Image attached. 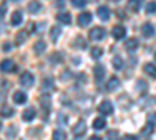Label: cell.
Returning <instances> with one entry per match:
<instances>
[{"label":"cell","instance_id":"20","mask_svg":"<svg viewBox=\"0 0 156 140\" xmlns=\"http://www.w3.org/2000/svg\"><path fill=\"white\" fill-rule=\"evenodd\" d=\"M39 9H41V3H39V2H36V0H31V2H30V5H28V11L34 14V12H37Z\"/></svg>","mask_w":156,"mask_h":140},{"label":"cell","instance_id":"38","mask_svg":"<svg viewBox=\"0 0 156 140\" xmlns=\"http://www.w3.org/2000/svg\"><path fill=\"white\" fill-rule=\"evenodd\" d=\"M33 28H34V23H30V25H28V31H30V33H31V31H34Z\"/></svg>","mask_w":156,"mask_h":140},{"label":"cell","instance_id":"2","mask_svg":"<svg viewBox=\"0 0 156 140\" xmlns=\"http://www.w3.org/2000/svg\"><path fill=\"white\" fill-rule=\"evenodd\" d=\"M89 37L92 41H101L103 37H105V30L103 28H100V27H95V28H92L90 30V33H89Z\"/></svg>","mask_w":156,"mask_h":140},{"label":"cell","instance_id":"10","mask_svg":"<svg viewBox=\"0 0 156 140\" xmlns=\"http://www.w3.org/2000/svg\"><path fill=\"white\" fill-rule=\"evenodd\" d=\"M34 117H36V111H34L33 108L25 109V111H23V114H22V118H23V121H31Z\"/></svg>","mask_w":156,"mask_h":140},{"label":"cell","instance_id":"11","mask_svg":"<svg viewBox=\"0 0 156 140\" xmlns=\"http://www.w3.org/2000/svg\"><path fill=\"white\" fill-rule=\"evenodd\" d=\"M125 33H126V30L123 27H120V25H117V27L112 28V36L115 37V39H122V37H125Z\"/></svg>","mask_w":156,"mask_h":140},{"label":"cell","instance_id":"14","mask_svg":"<svg viewBox=\"0 0 156 140\" xmlns=\"http://www.w3.org/2000/svg\"><path fill=\"white\" fill-rule=\"evenodd\" d=\"M144 72L147 75H150L151 78H156V66L154 64H150V62H148V64H145L144 66Z\"/></svg>","mask_w":156,"mask_h":140},{"label":"cell","instance_id":"21","mask_svg":"<svg viewBox=\"0 0 156 140\" xmlns=\"http://www.w3.org/2000/svg\"><path fill=\"white\" fill-rule=\"evenodd\" d=\"M112 67H114L115 70H120V69L123 67V61H122L120 56H114V59H112Z\"/></svg>","mask_w":156,"mask_h":140},{"label":"cell","instance_id":"15","mask_svg":"<svg viewBox=\"0 0 156 140\" xmlns=\"http://www.w3.org/2000/svg\"><path fill=\"white\" fill-rule=\"evenodd\" d=\"M125 47H126V50H129V52H133V50H136V48L139 47V42H137V39L131 37V39H128V41L125 42Z\"/></svg>","mask_w":156,"mask_h":140},{"label":"cell","instance_id":"23","mask_svg":"<svg viewBox=\"0 0 156 140\" xmlns=\"http://www.w3.org/2000/svg\"><path fill=\"white\" fill-rule=\"evenodd\" d=\"M53 87H55V86H53V81H51V80H44V83H42V90H44L45 94L50 92Z\"/></svg>","mask_w":156,"mask_h":140},{"label":"cell","instance_id":"22","mask_svg":"<svg viewBox=\"0 0 156 140\" xmlns=\"http://www.w3.org/2000/svg\"><path fill=\"white\" fill-rule=\"evenodd\" d=\"M25 41H27V33H25V31H19L17 36H16V44L17 45H22Z\"/></svg>","mask_w":156,"mask_h":140},{"label":"cell","instance_id":"25","mask_svg":"<svg viewBox=\"0 0 156 140\" xmlns=\"http://www.w3.org/2000/svg\"><path fill=\"white\" fill-rule=\"evenodd\" d=\"M33 50L39 55V53H42L44 50H45V42H42V41H39V42H36L34 44V47H33Z\"/></svg>","mask_w":156,"mask_h":140},{"label":"cell","instance_id":"9","mask_svg":"<svg viewBox=\"0 0 156 140\" xmlns=\"http://www.w3.org/2000/svg\"><path fill=\"white\" fill-rule=\"evenodd\" d=\"M97 14H98V17H100L101 20H108V19H109V14H111V11H109L108 6H98Z\"/></svg>","mask_w":156,"mask_h":140},{"label":"cell","instance_id":"31","mask_svg":"<svg viewBox=\"0 0 156 140\" xmlns=\"http://www.w3.org/2000/svg\"><path fill=\"white\" fill-rule=\"evenodd\" d=\"M72 5L76 8H83L86 5V0H72Z\"/></svg>","mask_w":156,"mask_h":140},{"label":"cell","instance_id":"24","mask_svg":"<svg viewBox=\"0 0 156 140\" xmlns=\"http://www.w3.org/2000/svg\"><path fill=\"white\" fill-rule=\"evenodd\" d=\"M0 112H2V115L3 117H12V114H14V111H12V108L9 106H2V109H0Z\"/></svg>","mask_w":156,"mask_h":140},{"label":"cell","instance_id":"30","mask_svg":"<svg viewBox=\"0 0 156 140\" xmlns=\"http://www.w3.org/2000/svg\"><path fill=\"white\" fill-rule=\"evenodd\" d=\"M108 140H119V132L117 131H109L108 132Z\"/></svg>","mask_w":156,"mask_h":140},{"label":"cell","instance_id":"34","mask_svg":"<svg viewBox=\"0 0 156 140\" xmlns=\"http://www.w3.org/2000/svg\"><path fill=\"white\" fill-rule=\"evenodd\" d=\"M148 125H156V114H150L148 115Z\"/></svg>","mask_w":156,"mask_h":140},{"label":"cell","instance_id":"7","mask_svg":"<svg viewBox=\"0 0 156 140\" xmlns=\"http://www.w3.org/2000/svg\"><path fill=\"white\" fill-rule=\"evenodd\" d=\"M12 100H14L16 104H23L25 101H27V95H25V92L16 90L14 94H12Z\"/></svg>","mask_w":156,"mask_h":140},{"label":"cell","instance_id":"29","mask_svg":"<svg viewBox=\"0 0 156 140\" xmlns=\"http://www.w3.org/2000/svg\"><path fill=\"white\" fill-rule=\"evenodd\" d=\"M145 11H147V14H153V12H156V2H150V3H147Z\"/></svg>","mask_w":156,"mask_h":140},{"label":"cell","instance_id":"13","mask_svg":"<svg viewBox=\"0 0 156 140\" xmlns=\"http://www.w3.org/2000/svg\"><path fill=\"white\" fill-rule=\"evenodd\" d=\"M94 75H95L97 81H101L103 76H105V67H103V66H95L94 67Z\"/></svg>","mask_w":156,"mask_h":140},{"label":"cell","instance_id":"17","mask_svg":"<svg viewBox=\"0 0 156 140\" xmlns=\"http://www.w3.org/2000/svg\"><path fill=\"white\" fill-rule=\"evenodd\" d=\"M92 126H94V129L98 131V129H103V128H105V126H106V121H105V118H103V117H98V118L94 120Z\"/></svg>","mask_w":156,"mask_h":140},{"label":"cell","instance_id":"6","mask_svg":"<svg viewBox=\"0 0 156 140\" xmlns=\"http://www.w3.org/2000/svg\"><path fill=\"white\" fill-rule=\"evenodd\" d=\"M0 70L2 72H12L14 70V62H12L11 59H3L2 62H0Z\"/></svg>","mask_w":156,"mask_h":140},{"label":"cell","instance_id":"5","mask_svg":"<svg viewBox=\"0 0 156 140\" xmlns=\"http://www.w3.org/2000/svg\"><path fill=\"white\" fill-rule=\"evenodd\" d=\"M92 20V16H90V12H81L80 16H78V23L81 25V27H87Z\"/></svg>","mask_w":156,"mask_h":140},{"label":"cell","instance_id":"27","mask_svg":"<svg viewBox=\"0 0 156 140\" xmlns=\"http://www.w3.org/2000/svg\"><path fill=\"white\" fill-rule=\"evenodd\" d=\"M53 138L55 140H66V132H64L62 129H56L53 132Z\"/></svg>","mask_w":156,"mask_h":140},{"label":"cell","instance_id":"36","mask_svg":"<svg viewBox=\"0 0 156 140\" xmlns=\"http://www.w3.org/2000/svg\"><path fill=\"white\" fill-rule=\"evenodd\" d=\"M58 59H61L59 53H53V58H51V61H58Z\"/></svg>","mask_w":156,"mask_h":140},{"label":"cell","instance_id":"1","mask_svg":"<svg viewBox=\"0 0 156 140\" xmlns=\"http://www.w3.org/2000/svg\"><path fill=\"white\" fill-rule=\"evenodd\" d=\"M112 111H114V108H112L111 101H101L98 106V112L103 114V115H109V114H112Z\"/></svg>","mask_w":156,"mask_h":140},{"label":"cell","instance_id":"16","mask_svg":"<svg viewBox=\"0 0 156 140\" xmlns=\"http://www.w3.org/2000/svg\"><path fill=\"white\" fill-rule=\"evenodd\" d=\"M56 19H58L59 22H62V23H66V25H69V23L72 22V19H70V14H69V12H59V14L56 16Z\"/></svg>","mask_w":156,"mask_h":140},{"label":"cell","instance_id":"3","mask_svg":"<svg viewBox=\"0 0 156 140\" xmlns=\"http://www.w3.org/2000/svg\"><path fill=\"white\" fill-rule=\"evenodd\" d=\"M34 83V78H33V75L30 72H25L22 76H20V84L25 86V87H31Z\"/></svg>","mask_w":156,"mask_h":140},{"label":"cell","instance_id":"19","mask_svg":"<svg viewBox=\"0 0 156 140\" xmlns=\"http://www.w3.org/2000/svg\"><path fill=\"white\" fill-rule=\"evenodd\" d=\"M20 22H22L20 11H14V12H12V16H11V25H19Z\"/></svg>","mask_w":156,"mask_h":140},{"label":"cell","instance_id":"37","mask_svg":"<svg viewBox=\"0 0 156 140\" xmlns=\"http://www.w3.org/2000/svg\"><path fill=\"white\" fill-rule=\"evenodd\" d=\"M56 6H58V8L64 6V0H56Z\"/></svg>","mask_w":156,"mask_h":140},{"label":"cell","instance_id":"41","mask_svg":"<svg viewBox=\"0 0 156 140\" xmlns=\"http://www.w3.org/2000/svg\"><path fill=\"white\" fill-rule=\"evenodd\" d=\"M0 128H2V123H0Z\"/></svg>","mask_w":156,"mask_h":140},{"label":"cell","instance_id":"8","mask_svg":"<svg viewBox=\"0 0 156 140\" xmlns=\"http://www.w3.org/2000/svg\"><path fill=\"white\" fill-rule=\"evenodd\" d=\"M142 34H144L145 37H151L154 34V27L150 22H145L144 25H142Z\"/></svg>","mask_w":156,"mask_h":140},{"label":"cell","instance_id":"39","mask_svg":"<svg viewBox=\"0 0 156 140\" xmlns=\"http://www.w3.org/2000/svg\"><path fill=\"white\" fill-rule=\"evenodd\" d=\"M89 140H101V138H100V137H98V135H92V137H90V138H89Z\"/></svg>","mask_w":156,"mask_h":140},{"label":"cell","instance_id":"18","mask_svg":"<svg viewBox=\"0 0 156 140\" xmlns=\"http://www.w3.org/2000/svg\"><path fill=\"white\" fill-rule=\"evenodd\" d=\"M128 8L134 12H137L140 9V0H128Z\"/></svg>","mask_w":156,"mask_h":140},{"label":"cell","instance_id":"12","mask_svg":"<svg viewBox=\"0 0 156 140\" xmlns=\"http://www.w3.org/2000/svg\"><path fill=\"white\" fill-rule=\"evenodd\" d=\"M119 86H120V81L117 80L115 76H112V78L108 81V84H106V89H108L109 92H112V90H115V89L119 87Z\"/></svg>","mask_w":156,"mask_h":140},{"label":"cell","instance_id":"4","mask_svg":"<svg viewBox=\"0 0 156 140\" xmlns=\"http://www.w3.org/2000/svg\"><path fill=\"white\" fill-rule=\"evenodd\" d=\"M73 135H76V137H81L84 132H86V123L83 121V120H80L75 126H73Z\"/></svg>","mask_w":156,"mask_h":140},{"label":"cell","instance_id":"33","mask_svg":"<svg viewBox=\"0 0 156 140\" xmlns=\"http://www.w3.org/2000/svg\"><path fill=\"white\" fill-rule=\"evenodd\" d=\"M137 89H139V90H142V92H144L145 89H147V84H145V81L139 80V81H137Z\"/></svg>","mask_w":156,"mask_h":140},{"label":"cell","instance_id":"40","mask_svg":"<svg viewBox=\"0 0 156 140\" xmlns=\"http://www.w3.org/2000/svg\"><path fill=\"white\" fill-rule=\"evenodd\" d=\"M114 2H119V0H114Z\"/></svg>","mask_w":156,"mask_h":140},{"label":"cell","instance_id":"28","mask_svg":"<svg viewBox=\"0 0 156 140\" xmlns=\"http://www.w3.org/2000/svg\"><path fill=\"white\" fill-rule=\"evenodd\" d=\"M90 55H92V58H94V59H98V58L103 55V50H101V48H98V47H95V48L90 50Z\"/></svg>","mask_w":156,"mask_h":140},{"label":"cell","instance_id":"32","mask_svg":"<svg viewBox=\"0 0 156 140\" xmlns=\"http://www.w3.org/2000/svg\"><path fill=\"white\" fill-rule=\"evenodd\" d=\"M17 134V129L14 128V126H9V128H8V132H6V135L8 137H14Z\"/></svg>","mask_w":156,"mask_h":140},{"label":"cell","instance_id":"35","mask_svg":"<svg viewBox=\"0 0 156 140\" xmlns=\"http://www.w3.org/2000/svg\"><path fill=\"white\" fill-rule=\"evenodd\" d=\"M123 140H137V137L136 135H125Z\"/></svg>","mask_w":156,"mask_h":140},{"label":"cell","instance_id":"26","mask_svg":"<svg viewBox=\"0 0 156 140\" xmlns=\"http://www.w3.org/2000/svg\"><path fill=\"white\" fill-rule=\"evenodd\" d=\"M59 33H61V28H59V27H51V30H50V37H51V41H56L58 36H59Z\"/></svg>","mask_w":156,"mask_h":140}]
</instances>
